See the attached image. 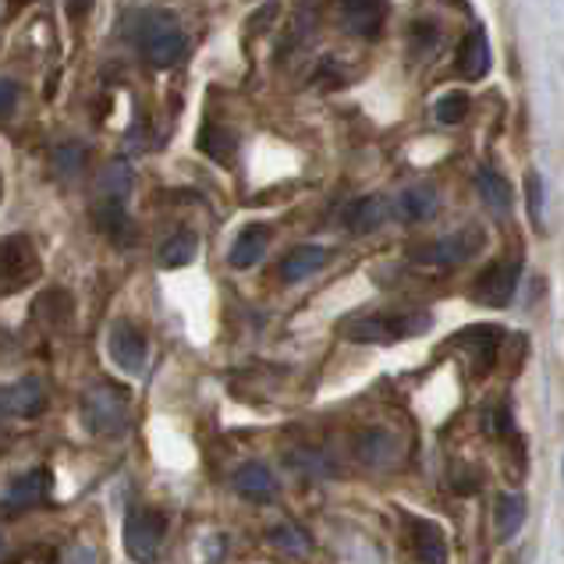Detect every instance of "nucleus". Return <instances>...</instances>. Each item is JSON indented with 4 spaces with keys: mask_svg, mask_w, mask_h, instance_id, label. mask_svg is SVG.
<instances>
[{
    "mask_svg": "<svg viewBox=\"0 0 564 564\" xmlns=\"http://www.w3.org/2000/svg\"><path fill=\"white\" fill-rule=\"evenodd\" d=\"M433 327V316L426 310L415 313H362L341 324V334L356 345H391L401 337H419Z\"/></svg>",
    "mask_w": 564,
    "mask_h": 564,
    "instance_id": "nucleus-1",
    "label": "nucleus"
},
{
    "mask_svg": "<svg viewBox=\"0 0 564 564\" xmlns=\"http://www.w3.org/2000/svg\"><path fill=\"white\" fill-rule=\"evenodd\" d=\"M135 40L142 46V54H147L156 68H171V64H178L188 51L185 32L167 11H142L135 25Z\"/></svg>",
    "mask_w": 564,
    "mask_h": 564,
    "instance_id": "nucleus-2",
    "label": "nucleus"
},
{
    "mask_svg": "<svg viewBox=\"0 0 564 564\" xmlns=\"http://www.w3.org/2000/svg\"><path fill=\"white\" fill-rule=\"evenodd\" d=\"M43 273V260L36 252V241L29 235H8L0 238V292H22L36 284Z\"/></svg>",
    "mask_w": 564,
    "mask_h": 564,
    "instance_id": "nucleus-3",
    "label": "nucleus"
},
{
    "mask_svg": "<svg viewBox=\"0 0 564 564\" xmlns=\"http://www.w3.org/2000/svg\"><path fill=\"white\" fill-rule=\"evenodd\" d=\"M167 540V514L156 508H132L124 519V551L135 564H153Z\"/></svg>",
    "mask_w": 564,
    "mask_h": 564,
    "instance_id": "nucleus-4",
    "label": "nucleus"
},
{
    "mask_svg": "<svg viewBox=\"0 0 564 564\" xmlns=\"http://www.w3.org/2000/svg\"><path fill=\"white\" fill-rule=\"evenodd\" d=\"M83 423L93 433H121L128 426V394L121 391L118 383H93L89 391L83 394Z\"/></svg>",
    "mask_w": 564,
    "mask_h": 564,
    "instance_id": "nucleus-5",
    "label": "nucleus"
},
{
    "mask_svg": "<svg viewBox=\"0 0 564 564\" xmlns=\"http://www.w3.org/2000/svg\"><path fill=\"white\" fill-rule=\"evenodd\" d=\"M482 246H487V235L473 224V228H462L455 235H444L437 241H430V246H423L415 252V260L430 263V267H458L465 260H473V256H479Z\"/></svg>",
    "mask_w": 564,
    "mask_h": 564,
    "instance_id": "nucleus-6",
    "label": "nucleus"
},
{
    "mask_svg": "<svg viewBox=\"0 0 564 564\" xmlns=\"http://www.w3.org/2000/svg\"><path fill=\"white\" fill-rule=\"evenodd\" d=\"M107 356L115 359L124 369V373L139 377L142 369H147V359H150L147 334H142L128 316L115 319V324H110V330H107Z\"/></svg>",
    "mask_w": 564,
    "mask_h": 564,
    "instance_id": "nucleus-7",
    "label": "nucleus"
},
{
    "mask_svg": "<svg viewBox=\"0 0 564 564\" xmlns=\"http://www.w3.org/2000/svg\"><path fill=\"white\" fill-rule=\"evenodd\" d=\"M519 260H501L487 267L476 278V302L482 305H494V310H505V305L514 299V292H519Z\"/></svg>",
    "mask_w": 564,
    "mask_h": 564,
    "instance_id": "nucleus-8",
    "label": "nucleus"
},
{
    "mask_svg": "<svg viewBox=\"0 0 564 564\" xmlns=\"http://www.w3.org/2000/svg\"><path fill=\"white\" fill-rule=\"evenodd\" d=\"M51 487H54V476L46 473V469H32V473H25V476H19L8 487V494H4V501H0V511L4 514H22V511H29V508H40V505H46V497H51Z\"/></svg>",
    "mask_w": 564,
    "mask_h": 564,
    "instance_id": "nucleus-9",
    "label": "nucleus"
},
{
    "mask_svg": "<svg viewBox=\"0 0 564 564\" xmlns=\"http://www.w3.org/2000/svg\"><path fill=\"white\" fill-rule=\"evenodd\" d=\"M46 409V391L36 377L29 380H14L8 387H0V412L19 415V419H32Z\"/></svg>",
    "mask_w": 564,
    "mask_h": 564,
    "instance_id": "nucleus-10",
    "label": "nucleus"
},
{
    "mask_svg": "<svg viewBox=\"0 0 564 564\" xmlns=\"http://www.w3.org/2000/svg\"><path fill=\"white\" fill-rule=\"evenodd\" d=\"M231 487L238 497H246V501L252 505H270V501H278V479H273V473L267 469V465L260 462H246L241 469L231 476Z\"/></svg>",
    "mask_w": 564,
    "mask_h": 564,
    "instance_id": "nucleus-11",
    "label": "nucleus"
},
{
    "mask_svg": "<svg viewBox=\"0 0 564 564\" xmlns=\"http://www.w3.org/2000/svg\"><path fill=\"white\" fill-rule=\"evenodd\" d=\"M405 529L412 540V551L419 564H447V543L444 533L426 519H415V514H405Z\"/></svg>",
    "mask_w": 564,
    "mask_h": 564,
    "instance_id": "nucleus-12",
    "label": "nucleus"
},
{
    "mask_svg": "<svg viewBox=\"0 0 564 564\" xmlns=\"http://www.w3.org/2000/svg\"><path fill=\"white\" fill-rule=\"evenodd\" d=\"M391 217V203L383 196H362V199H351L345 209H341V224L351 231V235H369L377 231L380 224Z\"/></svg>",
    "mask_w": 564,
    "mask_h": 564,
    "instance_id": "nucleus-13",
    "label": "nucleus"
},
{
    "mask_svg": "<svg viewBox=\"0 0 564 564\" xmlns=\"http://www.w3.org/2000/svg\"><path fill=\"white\" fill-rule=\"evenodd\" d=\"M341 19L356 36H377L387 19V0H341Z\"/></svg>",
    "mask_w": 564,
    "mask_h": 564,
    "instance_id": "nucleus-14",
    "label": "nucleus"
},
{
    "mask_svg": "<svg viewBox=\"0 0 564 564\" xmlns=\"http://www.w3.org/2000/svg\"><path fill=\"white\" fill-rule=\"evenodd\" d=\"M458 72H462L465 83H479V78L490 72V43H487V32L482 29H473L469 36L462 40Z\"/></svg>",
    "mask_w": 564,
    "mask_h": 564,
    "instance_id": "nucleus-15",
    "label": "nucleus"
},
{
    "mask_svg": "<svg viewBox=\"0 0 564 564\" xmlns=\"http://www.w3.org/2000/svg\"><path fill=\"white\" fill-rule=\"evenodd\" d=\"M267 246H270V228H263V224H249V228L235 238L228 260L235 270H249L267 256Z\"/></svg>",
    "mask_w": 564,
    "mask_h": 564,
    "instance_id": "nucleus-16",
    "label": "nucleus"
},
{
    "mask_svg": "<svg viewBox=\"0 0 564 564\" xmlns=\"http://www.w3.org/2000/svg\"><path fill=\"white\" fill-rule=\"evenodd\" d=\"M394 455H398V441L387 430H362L356 437V458L366 462V465H373V469L391 465Z\"/></svg>",
    "mask_w": 564,
    "mask_h": 564,
    "instance_id": "nucleus-17",
    "label": "nucleus"
},
{
    "mask_svg": "<svg viewBox=\"0 0 564 564\" xmlns=\"http://www.w3.org/2000/svg\"><path fill=\"white\" fill-rule=\"evenodd\" d=\"M327 263V249L324 246H299L284 256V263H281V278L288 284H299L305 278H313V273Z\"/></svg>",
    "mask_w": 564,
    "mask_h": 564,
    "instance_id": "nucleus-18",
    "label": "nucleus"
},
{
    "mask_svg": "<svg viewBox=\"0 0 564 564\" xmlns=\"http://www.w3.org/2000/svg\"><path fill=\"white\" fill-rule=\"evenodd\" d=\"M497 341H501V334H497L494 327H473V330L458 334L451 345H458L462 351H469L476 369H490L494 356H497Z\"/></svg>",
    "mask_w": 564,
    "mask_h": 564,
    "instance_id": "nucleus-19",
    "label": "nucleus"
},
{
    "mask_svg": "<svg viewBox=\"0 0 564 564\" xmlns=\"http://www.w3.org/2000/svg\"><path fill=\"white\" fill-rule=\"evenodd\" d=\"M394 214H398V220H405V224L430 220L433 214H437V192H433V188H409V192H401L398 203H394Z\"/></svg>",
    "mask_w": 564,
    "mask_h": 564,
    "instance_id": "nucleus-20",
    "label": "nucleus"
},
{
    "mask_svg": "<svg viewBox=\"0 0 564 564\" xmlns=\"http://www.w3.org/2000/svg\"><path fill=\"white\" fill-rule=\"evenodd\" d=\"M525 525V497L522 494H505L497 501L494 511V529H497V540H514L522 533Z\"/></svg>",
    "mask_w": 564,
    "mask_h": 564,
    "instance_id": "nucleus-21",
    "label": "nucleus"
},
{
    "mask_svg": "<svg viewBox=\"0 0 564 564\" xmlns=\"http://www.w3.org/2000/svg\"><path fill=\"white\" fill-rule=\"evenodd\" d=\"M476 188H479V196H482V203H487L497 217H505L508 209H511V185L501 178L497 171H490V167H482L479 174H476Z\"/></svg>",
    "mask_w": 564,
    "mask_h": 564,
    "instance_id": "nucleus-22",
    "label": "nucleus"
},
{
    "mask_svg": "<svg viewBox=\"0 0 564 564\" xmlns=\"http://www.w3.org/2000/svg\"><path fill=\"white\" fill-rule=\"evenodd\" d=\"M196 249H199V238L192 231H178V235H171L164 246H160L156 260H160V267L174 270V267H185V263L196 260Z\"/></svg>",
    "mask_w": 564,
    "mask_h": 564,
    "instance_id": "nucleus-23",
    "label": "nucleus"
},
{
    "mask_svg": "<svg viewBox=\"0 0 564 564\" xmlns=\"http://www.w3.org/2000/svg\"><path fill=\"white\" fill-rule=\"evenodd\" d=\"M270 543L278 546V551L292 554V557H305V554H310V536H305L295 522L273 525V529H270Z\"/></svg>",
    "mask_w": 564,
    "mask_h": 564,
    "instance_id": "nucleus-24",
    "label": "nucleus"
},
{
    "mask_svg": "<svg viewBox=\"0 0 564 564\" xmlns=\"http://www.w3.org/2000/svg\"><path fill=\"white\" fill-rule=\"evenodd\" d=\"M469 96H465V93H444L441 96V100H437V107H433V115H437V121L441 124H458V121H465V118H469Z\"/></svg>",
    "mask_w": 564,
    "mask_h": 564,
    "instance_id": "nucleus-25",
    "label": "nucleus"
},
{
    "mask_svg": "<svg viewBox=\"0 0 564 564\" xmlns=\"http://www.w3.org/2000/svg\"><path fill=\"white\" fill-rule=\"evenodd\" d=\"M128 188H132V171H128V164H110L100 178V199H124Z\"/></svg>",
    "mask_w": 564,
    "mask_h": 564,
    "instance_id": "nucleus-26",
    "label": "nucleus"
},
{
    "mask_svg": "<svg viewBox=\"0 0 564 564\" xmlns=\"http://www.w3.org/2000/svg\"><path fill=\"white\" fill-rule=\"evenodd\" d=\"M199 147L214 156V160H228L235 153V135L231 132H224V128L217 124H206L203 128V139H199Z\"/></svg>",
    "mask_w": 564,
    "mask_h": 564,
    "instance_id": "nucleus-27",
    "label": "nucleus"
},
{
    "mask_svg": "<svg viewBox=\"0 0 564 564\" xmlns=\"http://www.w3.org/2000/svg\"><path fill=\"white\" fill-rule=\"evenodd\" d=\"M525 199H529V217H533L536 228H543V185L536 171L525 174Z\"/></svg>",
    "mask_w": 564,
    "mask_h": 564,
    "instance_id": "nucleus-28",
    "label": "nucleus"
},
{
    "mask_svg": "<svg viewBox=\"0 0 564 564\" xmlns=\"http://www.w3.org/2000/svg\"><path fill=\"white\" fill-rule=\"evenodd\" d=\"M83 160H86V150H78V147H61L57 150V164H61L64 174H72V171L83 167Z\"/></svg>",
    "mask_w": 564,
    "mask_h": 564,
    "instance_id": "nucleus-29",
    "label": "nucleus"
},
{
    "mask_svg": "<svg viewBox=\"0 0 564 564\" xmlns=\"http://www.w3.org/2000/svg\"><path fill=\"white\" fill-rule=\"evenodd\" d=\"M14 107H19V86L11 78H0V118H8Z\"/></svg>",
    "mask_w": 564,
    "mask_h": 564,
    "instance_id": "nucleus-30",
    "label": "nucleus"
},
{
    "mask_svg": "<svg viewBox=\"0 0 564 564\" xmlns=\"http://www.w3.org/2000/svg\"><path fill=\"white\" fill-rule=\"evenodd\" d=\"M61 564H96V554L89 551V546H72Z\"/></svg>",
    "mask_w": 564,
    "mask_h": 564,
    "instance_id": "nucleus-31",
    "label": "nucleus"
},
{
    "mask_svg": "<svg viewBox=\"0 0 564 564\" xmlns=\"http://www.w3.org/2000/svg\"><path fill=\"white\" fill-rule=\"evenodd\" d=\"M93 8V0H68V19L78 22V19H86Z\"/></svg>",
    "mask_w": 564,
    "mask_h": 564,
    "instance_id": "nucleus-32",
    "label": "nucleus"
},
{
    "mask_svg": "<svg viewBox=\"0 0 564 564\" xmlns=\"http://www.w3.org/2000/svg\"><path fill=\"white\" fill-rule=\"evenodd\" d=\"M0 554H4V536H0Z\"/></svg>",
    "mask_w": 564,
    "mask_h": 564,
    "instance_id": "nucleus-33",
    "label": "nucleus"
},
{
    "mask_svg": "<svg viewBox=\"0 0 564 564\" xmlns=\"http://www.w3.org/2000/svg\"><path fill=\"white\" fill-rule=\"evenodd\" d=\"M0 196H4V182H0Z\"/></svg>",
    "mask_w": 564,
    "mask_h": 564,
    "instance_id": "nucleus-34",
    "label": "nucleus"
},
{
    "mask_svg": "<svg viewBox=\"0 0 564 564\" xmlns=\"http://www.w3.org/2000/svg\"><path fill=\"white\" fill-rule=\"evenodd\" d=\"M561 476H564V458H561Z\"/></svg>",
    "mask_w": 564,
    "mask_h": 564,
    "instance_id": "nucleus-35",
    "label": "nucleus"
}]
</instances>
